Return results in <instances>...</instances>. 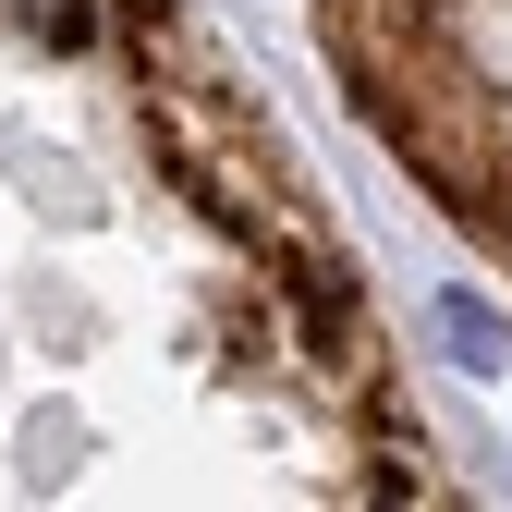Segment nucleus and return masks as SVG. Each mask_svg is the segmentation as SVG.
Returning <instances> with one entry per match:
<instances>
[{"label": "nucleus", "mask_w": 512, "mask_h": 512, "mask_svg": "<svg viewBox=\"0 0 512 512\" xmlns=\"http://www.w3.org/2000/svg\"><path fill=\"white\" fill-rule=\"evenodd\" d=\"M439 342H452L464 378H500V366H512V354H500V317H488L476 293H439Z\"/></svg>", "instance_id": "nucleus-1"}]
</instances>
